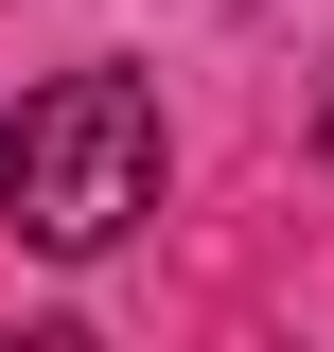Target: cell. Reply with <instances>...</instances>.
Masks as SVG:
<instances>
[{"instance_id": "6da1fadb", "label": "cell", "mask_w": 334, "mask_h": 352, "mask_svg": "<svg viewBox=\"0 0 334 352\" xmlns=\"http://www.w3.org/2000/svg\"><path fill=\"white\" fill-rule=\"evenodd\" d=\"M0 212H18V247L106 264L141 212H159V88L141 71H53L36 106L0 124Z\"/></svg>"}, {"instance_id": "7a4b0ae2", "label": "cell", "mask_w": 334, "mask_h": 352, "mask_svg": "<svg viewBox=\"0 0 334 352\" xmlns=\"http://www.w3.org/2000/svg\"><path fill=\"white\" fill-rule=\"evenodd\" d=\"M317 159H334V88H317Z\"/></svg>"}]
</instances>
